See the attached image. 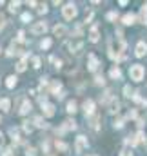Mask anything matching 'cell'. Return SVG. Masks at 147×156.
<instances>
[{
  "mask_svg": "<svg viewBox=\"0 0 147 156\" xmlns=\"http://www.w3.org/2000/svg\"><path fill=\"white\" fill-rule=\"evenodd\" d=\"M0 122H2V120H0Z\"/></svg>",
  "mask_w": 147,
  "mask_h": 156,
  "instance_id": "40",
  "label": "cell"
},
{
  "mask_svg": "<svg viewBox=\"0 0 147 156\" xmlns=\"http://www.w3.org/2000/svg\"><path fill=\"white\" fill-rule=\"evenodd\" d=\"M6 85H7L9 89H13V87L16 85V76H15V75H11V76H7V80H6Z\"/></svg>",
  "mask_w": 147,
  "mask_h": 156,
  "instance_id": "16",
  "label": "cell"
},
{
  "mask_svg": "<svg viewBox=\"0 0 147 156\" xmlns=\"http://www.w3.org/2000/svg\"><path fill=\"white\" fill-rule=\"evenodd\" d=\"M31 111V102L29 100H24L22 102V107H20V114H27Z\"/></svg>",
  "mask_w": 147,
  "mask_h": 156,
  "instance_id": "14",
  "label": "cell"
},
{
  "mask_svg": "<svg viewBox=\"0 0 147 156\" xmlns=\"http://www.w3.org/2000/svg\"><path fill=\"white\" fill-rule=\"evenodd\" d=\"M114 127H123V120H116V122H114Z\"/></svg>",
  "mask_w": 147,
  "mask_h": 156,
  "instance_id": "37",
  "label": "cell"
},
{
  "mask_svg": "<svg viewBox=\"0 0 147 156\" xmlns=\"http://www.w3.org/2000/svg\"><path fill=\"white\" fill-rule=\"evenodd\" d=\"M42 109H44L46 116H53V114H55V105H51V103H47V102L42 103Z\"/></svg>",
  "mask_w": 147,
  "mask_h": 156,
  "instance_id": "9",
  "label": "cell"
},
{
  "mask_svg": "<svg viewBox=\"0 0 147 156\" xmlns=\"http://www.w3.org/2000/svg\"><path fill=\"white\" fill-rule=\"evenodd\" d=\"M123 93H125V96H131V93H133V91H131L129 85H125V87H123Z\"/></svg>",
  "mask_w": 147,
  "mask_h": 156,
  "instance_id": "33",
  "label": "cell"
},
{
  "mask_svg": "<svg viewBox=\"0 0 147 156\" xmlns=\"http://www.w3.org/2000/svg\"><path fill=\"white\" fill-rule=\"evenodd\" d=\"M66 26H55V29H53V33L56 35V36H64L66 35Z\"/></svg>",
  "mask_w": 147,
  "mask_h": 156,
  "instance_id": "15",
  "label": "cell"
},
{
  "mask_svg": "<svg viewBox=\"0 0 147 156\" xmlns=\"http://www.w3.org/2000/svg\"><path fill=\"white\" fill-rule=\"evenodd\" d=\"M91 156H96V154H91Z\"/></svg>",
  "mask_w": 147,
  "mask_h": 156,
  "instance_id": "39",
  "label": "cell"
},
{
  "mask_svg": "<svg viewBox=\"0 0 147 156\" xmlns=\"http://www.w3.org/2000/svg\"><path fill=\"white\" fill-rule=\"evenodd\" d=\"M86 147H87V138H86V136H78V138H76V145H75L76 152H82Z\"/></svg>",
  "mask_w": 147,
  "mask_h": 156,
  "instance_id": "5",
  "label": "cell"
},
{
  "mask_svg": "<svg viewBox=\"0 0 147 156\" xmlns=\"http://www.w3.org/2000/svg\"><path fill=\"white\" fill-rule=\"evenodd\" d=\"M98 26H93L91 27V31H89V40L91 42H98Z\"/></svg>",
  "mask_w": 147,
  "mask_h": 156,
  "instance_id": "11",
  "label": "cell"
},
{
  "mask_svg": "<svg viewBox=\"0 0 147 156\" xmlns=\"http://www.w3.org/2000/svg\"><path fill=\"white\" fill-rule=\"evenodd\" d=\"M24 131L26 132H31V131H33V125H31L29 122H24Z\"/></svg>",
  "mask_w": 147,
  "mask_h": 156,
  "instance_id": "28",
  "label": "cell"
},
{
  "mask_svg": "<svg viewBox=\"0 0 147 156\" xmlns=\"http://www.w3.org/2000/svg\"><path fill=\"white\" fill-rule=\"evenodd\" d=\"M18 7H20V2H9V11L11 13H16Z\"/></svg>",
  "mask_w": 147,
  "mask_h": 156,
  "instance_id": "24",
  "label": "cell"
},
{
  "mask_svg": "<svg viewBox=\"0 0 147 156\" xmlns=\"http://www.w3.org/2000/svg\"><path fill=\"white\" fill-rule=\"evenodd\" d=\"M140 22L147 26V6H143L142 11H140Z\"/></svg>",
  "mask_w": 147,
  "mask_h": 156,
  "instance_id": "17",
  "label": "cell"
},
{
  "mask_svg": "<svg viewBox=\"0 0 147 156\" xmlns=\"http://www.w3.org/2000/svg\"><path fill=\"white\" fill-rule=\"evenodd\" d=\"M26 154H27V156H35V154H36V151H35V149H33V147H29V149H27V152H26Z\"/></svg>",
  "mask_w": 147,
  "mask_h": 156,
  "instance_id": "35",
  "label": "cell"
},
{
  "mask_svg": "<svg viewBox=\"0 0 147 156\" xmlns=\"http://www.w3.org/2000/svg\"><path fill=\"white\" fill-rule=\"evenodd\" d=\"M4 142V136H2V132H0V143H2Z\"/></svg>",
  "mask_w": 147,
  "mask_h": 156,
  "instance_id": "38",
  "label": "cell"
},
{
  "mask_svg": "<svg viewBox=\"0 0 147 156\" xmlns=\"http://www.w3.org/2000/svg\"><path fill=\"white\" fill-rule=\"evenodd\" d=\"M143 67L140 66V64H134V66H131V69H129V76H131V80H134V82H140L142 78H143Z\"/></svg>",
  "mask_w": 147,
  "mask_h": 156,
  "instance_id": "1",
  "label": "cell"
},
{
  "mask_svg": "<svg viewBox=\"0 0 147 156\" xmlns=\"http://www.w3.org/2000/svg\"><path fill=\"white\" fill-rule=\"evenodd\" d=\"M120 156H133V152H131L129 149H123V151L120 152Z\"/></svg>",
  "mask_w": 147,
  "mask_h": 156,
  "instance_id": "32",
  "label": "cell"
},
{
  "mask_svg": "<svg viewBox=\"0 0 147 156\" xmlns=\"http://www.w3.org/2000/svg\"><path fill=\"white\" fill-rule=\"evenodd\" d=\"M4 26H6V18L4 15H0V29H4Z\"/></svg>",
  "mask_w": 147,
  "mask_h": 156,
  "instance_id": "34",
  "label": "cell"
},
{
  "mask_svg": "<svg viewBox=\"0 0 147 156\" xmlns=\"http://www.w3.org/2000/svg\"><path fill=\"white\" fill-rule=\"evenodd\" d=\"M64 129H76V122H75V120H66Z\"/></svg>",
  "mask_w": 147,
  "mask_h": 156,
  "instance_id": "23",
  "label": "cell"
},
{
  "mask_svg": "<svg viewBox=\"0 0 147 156\" xmlns=\"http://www.w3.org/2000/svg\"><path fill=\"white\" fill-rule=\"evenodd\" d=\"M47 11V4H40L38 6V13H46Z\"/></svg>",
  "mask_w": 147,
  "mask_h": 156,
  "instance_id": "29",
  "label": "cell"
},
{
  "mask_svg": "<svg viewBox=\"0 0 147 156\" xmlns=\"http://www.w3.org/2000/svg\"><path fill=\"white\" fill-rule=\"evenodd\" d=\"M83 113H86V116H89V114L94 113V102L93 100H86V102H83Z\"/></svg>",
  "mask_w": 147,
  "mask_h": 156,
  "instance_id": "7",
  "label": "cell"
},
{
  "mask_svg": "<svg viewBox=\"0 0 147 156\" xmlns=\"http://www.w3.org/2000/svg\"><path fill=\"white\" fill-rule=\"evenodd\" d=\"M35 125L36 127H47V123L44 122V118H42V116H36L35 118Z\"/></svg>",
  "mask_w": 147,
  "mask_h": 156,
  "instance_id": "21",
  "label": "cell"
},
{
  "mask_svg": "<svg viewBox=\"0 0 147 156\" xmlns=\"http://www.w3.org/2000/svg\"><path fill=\"white\" fill-rule=\"evenodd\" d=\"M33 67H40V58H33Z\"/></svg>",
  "mask_w": 147,
  "mask_h": 156,
  "instance_id": "36",
  "label": "cell"
},
{
  "mask_svg": "<svg viewBox=\"0 0 147 156\" xmlns=\"http://www.w3.org/2000/svg\"><path fill=\"white\" fill-rule=\"evenodd\" d=\"M46 31H47V24L46 22H36V24L31 26V33L33 35H44Z\"/></svg>",
  "mask_w": 147,
  "mask_h": 156,
  "instance_id": "4",
  "label": "cell"
},
{
  "mask_svg": "<svg viewBox=\"0 0 147 156\" xmlns=\"http://www.w3.org/2000/svg\"><path fill=\"white\" fill-rule=\"evenodd\" d=\"M0 109H2V111H9V109H11V100H9V98H2V100H0Z\"/></svg>",
  "mask_w": 147,
  "mask_h": 156,
  "instance_id": "13",
  "label": "cell"
},
{
  "mask_svg": "<svg viewBox=\"0 0 147 156\" xmlns=\"http://www.w3.org/2000/svg\"><path fill=\"white\" fill-rule=\"evenodd\" d=\"M136 56H143L145 53H147V46H145V42H138L136 44Z\"/></svg>",
  "mask_w": 147,
  "mask_h": 156,
  "instance_id": "10",
  "label": "cell"
},
{
  "mask_svg": "<svg viewBox=\"0 0 147 156\" xmlns=\"http://www.w3.org/2000/svg\"><path fill=\"white\" fill-rule=\"evenodd\" d=\"M107 18H109V20H116V18H118V13H114V11H111V13L107 15Z\"/></svg>",
  "mask_w": 147,
  "mask_h": 156,
  "instance_id": "30",
  "label": "cell"
},
{
  "mask_svg": "<svg viewBox=\"0 0 147 156\" xmlns=\"http://www.w3.org/2000/svg\"><path fill=\"white\" fill-rule=\"evenodd\" d=\"M22 20H24V22H31V15L29 13H24L22 15Z\"/></svg>",
  "mask_w": 147,
  "mask_h": 156,
  "instance_id": "31",
  "label": "cell"
},
{
  "mask_svg": "<svg viewBox=\"0 0 147 156\" xmlns=\"http://www.w3.org/2000/svg\"><path fill=\"white\" fill-rule=\"evenodd\" d=\"M109 75H111V78L116 80V78H120V76H122V71H120V67H113Z\"/></svg>",
  "mask_w": 147,
  "mask_h": 156,
  "instance_id": "19",
  "label": "cell"
},
{
  "mask_svg": "<svg viewBox=\"0 0 147 156\" xmlns=\"http://www.w3.org/2000/svg\"><path fill=\"white\" fill-rule=\"evenodd\" d=\"M62 15H64L66 20H73L76 16V6L75 4H66L64 7H62Z\"/></svg>",
  "mask_w": 147,
  "mask_h": 156,
  "instance_id": "2",
  "label": "cell"
},
{
  "mask_svg": "<svg viewBox=\"0 0 147 156\" xmlns=\"http://www.w3.org/2000/svg\"><path fill=\"white\" fill-rule=\"evenodd\" d=\"M122 20H123V24H125V26H133V24H134V20H136V16H134L133 13H127V15H123Z\"/></svg>",
  "mask_w": 147,
  "mask_h": 156,
  "instance_id": "12",
  "label": "cell"
},
{
  "mask_svg": "<svg viewBox=\"0 0 147 156\" xmlns=\"http://www.w3.org/2000/svg\"><path fill=\"white\" fill-rule=\"evenodd\" d=\"M67 113H71V114H75L76 113V103L75 102H67V109H66Z\"/></svg>",
  "mask_w": 147,
  "mask_h": 156,
  "instance_id": "20",
  "label": "cell"
},
{
  "mask_svg": "<svg viewBox=\"0 0 147 156\" xmlns=\"http://www.w3.org/2000/svg\"><path fill=\"white\" fill-rule=\"evenodd\" d=\"M55 147L58 149V151H67V143H64V142H55Z\"/></svg>",
  "mask_w": 147,
  "mask_h": 156,
  "instance_id": "22",
  "label": "cell"
},
{
  "mask_svg": "<svg viewBox=\"0 0 147 156\" xmlns=\"http://www.w3.org/2000/svg\"><path fill=\"white\" fill-rule=\"evenodd\" d=\"M82 46H83V42L80 38H73V40L67 42V49L71 51V53H78V51L82 49Z\"/></svg>",
  "mask_w": 147,
  "mask_h": 156,
  "instance_id": "3",
  "label": "cell"
},
{
  "mask_svg": "<svg viewBox=\"0 0 147 156\" xmlns=\"http://www.w3.org/2000/svg\"><path fill=\"white\" fill-rule=\"evenodd\" d=\"M94 84H98V85H103V76L96 75V76H94Z\"/></svg>",
  "mask_w": 147,
  "mask_h": 156,
  "instance_id": "27",
  "label": "cell"
},
{
  "mask_svg": "<svg viewBox=\"0 0 147 156\" xmlns=\"http://www.w3.org/2000/svg\"><path fill=\"white\" fill-rule=\"evenodd\" d=\"M60 89H62V84H60V82H58V80H55V82H53V84H51V91H53V93H55V95L58 96V91H60Z\"/></svg>",
  "mask_w": 147,
  "mask_h": 156,
  "instance_id": "18",
  "label": "cell"
},
{
  "mask_svg": "<svg viewBox=\"0 0 147 156\" xmlns=\"http://www.w3.org/2000/svg\"><path fill=\"white\" fill-rule=\"evenodd\" d=\"M40 47H42V49H49V47H51V38H44V40L40 42Z\"/></svg>",
  "mask_w": 147,
  "mask_h": 156,
  "instance_id": "25",
  "label": "cell"
},
{
  "mask_svg": "<svg viewBox=\"0 0 147 156\" xmlns=\"http://www.w3.org/2000/svg\"><path fill=\"white\" fill-rule=\"evenodd\" d=\"M98 66H100L98 58L94 56V55H89V64H87V69H89V71H96V69H98Z\"/></svg>",
  "mask_w": 147,
  "mask_h": 156,
  "instance_id": "6",
  "label": "cell"
},
{
  "mask_svg": "<svg viewBox=\"0 0 147 156\" xmlns=\"http://www.w3.org/2000/svg\"><path fill=\"white\" fill-rule=\"evenodd\" d=\"M118 111H120V102L116 98H111V102H109V113L114 114V113H118Z\"/></svg>",
  "mask_w": 147,
  "mask_h": 156,
  "instance_id": "8",
  "label": "cell"
},
{
  "mask_svg": "<svg viewBox=\"0 0 147 156\" xmlns=\"http://www.w3.org/2000/svg\"><path fill=\"white\" fill-rule=\"evenodd\" d=\"M16 71H18V73H22V71H26V58H24V60H20L18 64H16Z\"/></svg>",
  "mask_w": 147,
  "mask_h": 156,
  "instance_id": "26",
  "label": "cell"
}]
</instances>
